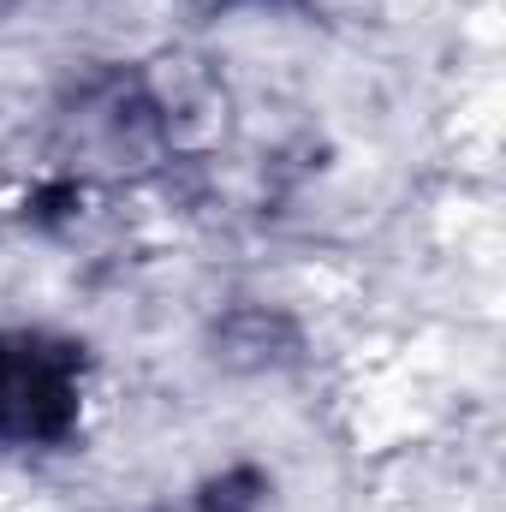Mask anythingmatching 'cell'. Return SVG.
<instances>
[{"label":"cell","mask_w":506,"mask_h":512,"mask_svg":"<svg viewBox=\"0 0 506 512\" xmlns=\"http://www.w3.org/2000/svg\"><path fill=\"white\" fill-rule=\"evenodd\" d=\"M185 149L179 96L143 66H102L54 108V155L66 179H143Z\"/></svg>","instance_id":"1"},{"label":"cell","mask_w":506,"mask_h":512,"mask_svg":"<svg viewBox=\"0 0 506 512\" xmlns=\"http://www.w3.org/2000/svg\"><path fill=\"white\" fill-rule=\"evenodd\" d=\"M12 6H18V0H0V18H6V12H12Z\"/></svg>","instance_id":"4"},{"label":"cell","mask_w":506,"mask_h":512,"mask_svg":"<svg viewBox=\"0 0 506 512\" xmlns=\"http://www.w3.org/2000/svg\"><path fill=\"white\" fill-rule=\"evenodd\" d=\"M268 495H274V477L245 459V465L209 471L185 495H167V501H155V507H143V512H268Z\"/></svg>","instance_id":"3"},{"label":"cell","mask_w":506,"mask_h":512,"mask_svg":"<svg viewBox=\"0 0 506 512\" xmlns=\"http://www.w3.org/2000/svg\"><path fill=\"white\" fill-rule=\"evenodd\" d=\"M90 399V346L36 328L6 322L0 328V453H60L84 429Z\"/></svg>","instance_id":"2"}]
</instances>
